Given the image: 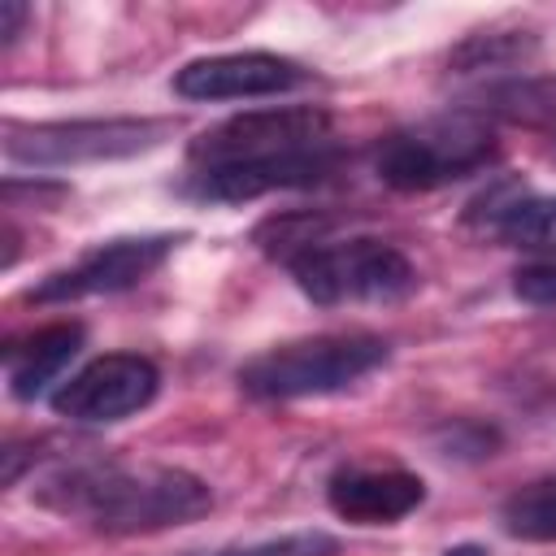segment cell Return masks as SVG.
I'll return each instance as SVG.
<instances>
[{"mask_svg": "<svg viewBox=\"0 0 556 556\" xmlns=\"http://www.w3.org/2000/svg\"><path fill=\"white\" fill-rule=\"evenodd\" d=\"M182 243V235H126V239H109L87 248L74 265L52 269L48 278H39L26 300L35 304H70V300H87V295H113L126 287H139L143 278H152L169 252Z\"/></svg>", "mask_w": 556, "mask_h": 556, "instance_id": "cell-7", "label": "cell"}, {"mask_svg": "<svg viewBox=\"0 0 556 556\" xmlns=\"http://www.w3.org/2000/svg\"><path fill=\"white\" fill-rule=\"evenodd\" d=\"M178 122L169 117H78V122H9L4 156L13 165H83L122 161L161 148Z\"/></svg>", "mask_w": 556, "mask_h": 556, "instance_id": "cell-6", "label": "cell"}, {"mask_svg": "<svg viewBox=\"0 0 556 556\" xmlns=\"http://www.w3.org/2000/svg\"><path fill=\"white\" fill-rule=\"evenodd\" d=\"M482 230L495 235L508 248L539 252V256L556 261V195H534V191L504 187L500 195H486Z\"/></svg>", "mask_w": 556, "mask_h": 556, "instance_id": "cell-12", "label": "cell"}, {"mask_svg": "<svg viewBox=\"0 0 556 556\" xmlns=\"http://www.w3.org/2000/svg\"><path fill=\"white\" fill-rule=\"evenodd\" d=\"M391 343L369 330H339V334H308L278 343L261 356H252L239 369V387L252 400H308V395H334L352 382L369 378L378 365H387Z\"/></svg>", "mask_w": 556, "mask_h": 556, "instance_id": "cell-4", "label": "cell"}, {"mask_svg": "<svg viewBox=\"0 0 556 556\" xmlns=\"http://www.w3.org/2000/svg\"><path fill=\"white\" fill-rule=\"evenodd\" d=\"M39 504L100 534H156L204 517L213 508V491L204 478L174 465L83 460L56 469L39 486Z\"/></svg>", "mask_w": 556, "mask_h": 556, "instance_id": "cell-2", "label": "cell"}, {"mask_svg": "<svg viewBox=\"0 0 556 556\" xmlns=\"http://www.w3.org/2000/svg\"><path fill=\"white\" fill-rule=\"evenodd\" d=\"M443 556H486V547H478V543H456V547H447Z\"/></svg>", "mask_w": 556, "mask_h": 556, "instance_id": "cell-18", "label": "cell"}, {"mask_svg": "<svg viewBox=\"0 0 556 556\" xmlns=\"http://www.w3.org/2000/svg\"><path fill=\"white\" fill-rule=\"evenodd\" d=\"M339 543L326 530H291L278 539H261V543H243V547H226L213 556H334Z\"/></svg>", "mask_w": 556, "mask_h": 556, "instance_id": "cell-15", "label": "cell"}, {"mask_svg": "<svg viewBox=\"0 0 556 556\" xmlns=\"http://www.w3.org/2000/svg\"><path fill=\"white\" fill-rule=\"evenodd\" d=\"M495 156V126L473 109H452L391 130L374 148V174L395 191H434L486 169Z\"/></svg>", "mask_w": 556, "mask_h": 556, "instance_id": "cell-3", "label": "cell"}, {"mask_svg": "<svg viewBox=\"0 0 556 556\" xmlns=\"http://www.w3.org/2000/svg\"><path fill=\"white\" fill-rule=\"evenodd\" d=\"M308 83V70L278 52H222L187 61L174 74V91L182 100H261L282 96Z\"/></svg>", "mask_w": 556, "mask_h": 556, "instance_id": "cell-9", "label": "cell"}, {"mask_svg": "<svg viewBox=\"0 0 556 556\" xmlns=\"http://www.w3.org/2000/svg\"><path fill=\"white\" fill-rule=\"evenodd\" d=\"M287 269L295 287L321 304H395L417 291L413 261L374 235H348V239H313L295 256H287Z\"/></svg>", "mask_w": 556, "mask_h": 556, "instance_id": "cell-5", "label": "cell"}, {"mask_svg": "<svg viewBox=\"0 0 556 556\" xmlns=\"http://www.w3.org/2000/svg\"><path fill=\"white\" fill-rule=\"evenodd\" d=\"M156 391H161V374L148 356L109 352V356H96L91 365H83L78 374H70L52 391V408L65 421L109 426V421H122V417L148 408L156 400Z\"/></svg>", "mask_w": 556, "mask_h": 556, "instance_id": "cell-8", "label": "cell"}, {"mask_svg": "<svg viewBox=\"0 0 556 556\" xmlns=\"http://www.w3.org/2000/svg\"><path fill=\"white\" fill-rule=\"evenodd\" d=\"M78 348H83V326L78 321H52V326H39L35 334L17 339L4 352L9 391L17 400H35L48 382L61 378V369L78 356Z\"/></svg>", "mask_w": 556, "mask_h": 556, "instance_id": "cell-11", "label": "cell"}, {"mask_svg": "<svg viewBox=\"0 0 556 556\" xmlns=\"http://www.w3.org/2000/svg\"><path fill=\"white\" fill-rule=\"evenodd\" d=\"M26 17H30V9H26L22 0H4V4H0V43H4V48L22 35Z\"/></svg>", "mask_w": 556, "mask_h": 556, "instance_id": "cell-17", "label": "cell"}, {"mask_svg": "<svg viewBox=\"0 0 556 556\" xmlns=\"http://www.w3.org/2000/svg\"><path fill=\"white\" fill-rule=\"evenodd\" d=\"M491 109L504 113L508 122H521V126L556 135V78L508 83V87L491 91Z\"/></svg>", "mask_w": 556, "mask_h": 556, "instance_id": "cell-14", "label": "cell"}, {"mask_svg": "<svg viewBox=\"0 0 556 556\" xmlns=\"http://www.w3.org/2000/svg\"><path fill=\"white\" fill-rule=\"evenodd\" d=\"M500 526L521 543H556V478L513 491L500 508Z\"/></svg>", "mask_w": 556, "mask_h": 556, "instance_id": "cell-13", "label": "cell"}, {"mask_svg": "<svg viewBox=\"0 0 556 556\" xmlns=\"http://www.w3.org/2000/svg\"><path fill=\"white\" fill-rule=\"evenodd\" d=\"M187 161H191L187 191L195 200H217V204H243L269 191L317 187L334 178L343 165L334 148L330 113L317 104L235 113L213 130L195 135Z\"/></svg>", "mask_w": 556, "mask_h": 556, "instance_id": "cell-1", "label": "cell"}, {"mask_svg": "<svg viewBox=\"0 0 556 556\" xmlns=\"http://www.w3.org/2000/svg\"><path fill=\"white\" fill-rule=\"evenodd\" d=\"M513 291H517V300H526L534 308H556V261L517 269L513 274Z\"/></svg>", "mask_w": 556, "mask_h": 556, "instance_id": "cell-16", "label": "cell"}, {"mask_svg": "<svg viewBox=\"0 0 556 556\" xmlns=\"http://www.w3.org/2000/svg\"><path fill=\"white\" fill-rule=\"evenodd\" d=\"M426 482L400 465H343L326 482V504L352 526H391L417 513Z\"/></svg>", "mask_w": 556, "mask_h": 556, "instance_id": "cell-10", "label": "cell"}]
</instances>
